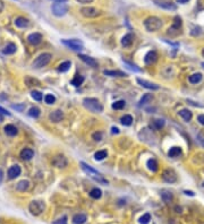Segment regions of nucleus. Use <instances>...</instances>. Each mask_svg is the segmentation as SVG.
Listing matches in <instances>:
<instances>
[{"label":"nucleus","mask_w":204,"mask_h":224,"mask_svg":"<svg viewBox=\"0 0 204 224\" xmlns=\"http://www.w3.org/2000/svg\"><path fill=\"white\" fill-rule=\"evenodd\" d=\"M161 198L166 204H169V203H171L172 199H174V195L171 194V191L167 190V189H163V190H161Z\"/></svg>","instance_id":"6ab92c4d"},{"label":"nucleus","mask_w":204,"mask_h":224,"mask_svg":"<svg viewBox=\"0 0 204 224\" xmlns=\"http://www.w3.org/2000/svg\"><path fill=\"white\" fill-rule=\"evenodd\" d=\"M201 65H202V67H204V62H202Z\"/></svg>","instance_id":"e2e57ef3"},{"label":"nucleus","mask_w":204,"mask_h":224,"mask_svg":"<svg viewBox=\"0 0 204 224\" xmlns=\"http://www.w3.org/2000/svg\"><path fill=\"white\" fill-rule=\"evenodd\" d=\"M112 134H119V129L117 127H112Z\"/></svg>","instance_id":"5fc2aeb1"},{"label":"nucleus","mask_w":204,"mask_h":224,"mask_svg":"<svg viewBox=\"0 0 204 224\" xmlns=\"http://www.w3.org/2000/svg\"><path fill=\"white\" fill-rule=\"evenodd\" d=\"M125 101H122V100H119V101H116L115 103H112V109L115 110H122L125 108Z\"/></svg>","instance_id":"58836bf2"},{"label":"nucleus","mask_w":204,"mask_h":224,"mask_svg":"<svg viewBox=\"0 0 204 224\" xmlns=\"http://www.w3.org/2000/svg\"><path fill=\"white\" fill-rule=\"evenodd\" d=\"M180 27H181V19H180V17L176 16V17H175V19H174V24L171 25V27L168 30V33H169V34H172V35H175V34L178 33V31L180 30Z\"/></svg>","instance_id":"f8f14e48"},{"label":"nucleus","mask_w":204,"mask_h":224,"mask_svg":"<svg viewBox=\"0 0 204 224\" xmlns=\"http://www.w3.org/2000/svg\"><path fill=\"white\" fill-rule=\"evenodd\" d=\"M189 0H177V2L178 3H186V2H188Z\"/></svg>","instance_id":"4d7b16f0"},{"label":"nucleus","mask_w":204,"mask_h":224,"mask_svg":"<svg viewBox=\"0 0 204 224\" xmlns=\"http://www.w3.org/2000/svg\"><path fill=\"white\" fill-rule=\"evenodd\" d=\"M0 113H1V114H3V115H10L9 112L7 111L6 109H3V108H1V106H0Z\"/></svg>","instance_id":"3c124183"},{"label":"nucleus","mask_w":204,"mask_h":224,"mask_svg":"<svg viewBox=\"0 0 204 224\" xmlns=\"http://www.w3.org/2000/svg\"><path fill=\"white\" fill-rule=\"evenodd\" d=\"M2 179H3V173L2 171L0 170V185H1V182H2Z\"/></svg>","instance_id":"6e6d98bb"},{"label":"nucleus","mask_w":204,"mask_h":224,"mask_svg":"<svg viewBox=\"0 0 204 224\" xmlns=\"http://www.w3.org/2000/svg\"><path fill=\"white\" fill-rule=\"evenodd\" d=\"M124 63H125V66L127 67L128 69L133 70V71H136V73H142V69L141 68H138L136 65H133V63L128 62V61H125V60H124Z\"/></svg>","instance_id":"ea45409f"},{"label":"nucleus","mask_w":204,"mask_h":224,"mask_svg":"<svg viewBox=\"0 0 204 224\" xmlns=\"http://www.w3.org/2000/svg\"><path fill=\"white\" fill-rule=\"evenodd\" d=\"M81 13L83 16L87 17V18H94L100 15V10H98L94 7H83L81 9Z\"/></svg>","instance_id":"6e6552de"},{"label":"nucleus","mask_w":204,"mask_h":224,"mask_svg":"<svg viewBox=\"0 0 204 224\" xmlns=\"http://www.w3.org/2000/svg\"><path fill=\"white\" fill-rule=\"evenodd\" d=\"M158 60V54L154 51H150V52L146 53V56L144 58V62L146 65H151V63H154L155 61Z\"/></svg>","instance_id":"dca6fc26"},{"label":"nucleus","mask_w":204,"mask_h":224,"mask_svg":"<svg viewBox=\"0 0 204 224\" xmlns=\"http://www.w3.org/2000/svg\"><path fill=\"white\" fill-rule=\"evenodd\" d=\"M90 196L92 198H94V199H100L102 196L101 189H99V188H94V189H92V190L90 191Z\"/></svg>","instance_id":"e433bc0d"},{"label":"nucleus","mask_w":204,"mask_h":224,"mask_svg":"<svg viewBox=\"0 0 204 224\" xmlns=\"http://www.w3.org/2000/svg\"><path fill=\"white\" fill-rule=\"evenodd\" d=\"M20 172H22V170H20V165H13L8 170V177H9V179H15L20 174Z\"/></svg>","instance_id":"2eb2a0df"},{"label":"nucleus","mask_w":204,"mask_h":224,"mask_svg":"<svg viewBox=\"0 0 204 224\" xmlns=\"http://www.w3.org/2000/svg\"><path fill=\"white\" fill-rule=\"evenodd\" d=\"M178 114L180 115L181 118L184 119L185 121L186 122H189L192 120V117H193V115H192V112L189 111V110L188 109H181L180 111L178 112Z\"/></svg>","instance_id":"b1692460"},{"label":"nucleus","mask_w":204,"mask_h":224,"mask_svg":"<svg viewBox=\"0 0 204 224\" xmlns=\"http://www.w3.org/2000/svg\"><path fill=\"white\" fill-rule=\"evenodd\" d=\"M68 164V160L64 155H56L52 158V165L56 168H66Z\"/></svg>","instance_id":"1a4fd4ad"},{"label":"nucleus","mask_w":204,"mask_h":224,"mask_svg":"<svg viewBox=\"0 0 204 224\" xmlns=\"http://www.w3.org/2000/svg\"><path fill=\"white\" fill-rule=\"evenodd\" d=\"M197 121L201 123L202 126H204V114H200L197 117Z\"/></svg>","instance_id":"8fccbe9b"},{"label":"nucleus","mask_w":204,"mask_h":224,"mask_svg":"<svg viewBox=\"0 0 204 224\" xmlns=\"http://www.w3.org/2000/svg\"><path fill=\"white\" fill-rule=\"evenodd\" d=\"M70 66H72V62H70V61H65V62H63L61 65H59L58 71H60V73H66L67 70L70 68Z\"/></svg>","instance_id":"4c0bfd02"},{"label":"nucleus","mask_w":204,"mask_h":224,"mask_svg":"<svg viewBox=\"0 0 204 224\" xmlns=\"http://www.w3.org/2000/svg\"><path fill=\"white\" fill-rule=\"evenodd\" d=\"M83 104L89 111L93 112V113H100L103 111V106L100 103L98 99H93V97H85L83 100Z\"/></svg>","instance_id":"f03ea898"},{"label":"nucleus","mask_w":204,"mask_h":224,"mask_svg":"<svg viewBox=\"0 0 204 224\" xmlns=\"http://www.w3.org/2000/svg\"><path fill=\"white\" fill-rule=\"evenodd\" d=\"M133 40H134V37H133L132 34H126L125 37H122V46H125V48L131 46L132 45V43H133Z\"/></svg>","instance_id":"a878e982"},{"label":"nucleus","mask_w":204,"mask_h":224,"mask_svg":"<svg viewBox=\"0 0 204 224\" xmlns=\"http://www.w3.org/2000/svg\"><path fill=\"white\" fill-rule=\"evenodd\" d=\"M31 94H32V97H33L35 101H41V100H42V94L40 92H38V91H33Z\"/></svg>","instance_id":"a18cd8bd"},{"label":"nucleus","mask_w":204,"mask_h":224,"mask_svg":"<svg viewBox=\"0 0 204 224\" xmlns=\"http://www.w3.org/2000/svg\"><path fill=\"white\" fill-rule=\"evenodd\" d=\"M184 194H186L187 196H192V197H194V196H195L194 192H193V191H191V190H184Z\"/></svg>","instance_id":"603ef678"},{"label":"nucleus","mask_w":204,"mask_h":224,"mask_svg":"<svg viewBox=\"0 0 204 224\" xmlns=\"http://www.w3.org/2000/svg\"><path fill=\"white\" fill-rule=\"evenodd\" d=\"M144 26L149 32H155L162 27V20L158 17L151 16L144 20Z\"/></svg>","instance_id":"7ed1b4c3"},{"label":"nucleus","mask_w":204,"mask_h":224,"mask_svg":"<svg viewBox=\"0 0 204 224\" xmlns=\"http://www.w3.org/2000/svg\"><path fill=\"white\" fill-rule=\"evenodd\" d=\"M79 165H81V168H82L83 171L85 172L90 178H92L94 181L99 182V183H102V185H108V181L104 179V177H103L100 172H98L96 170H94L92 166H90L89 164H86L85 162H81Z\"/></svg>","instance_id":"f257e3e1"},{"label":"nucleus","mask_w":204,"mask_h":224,"mask_svg":"<svg viewBox=\"0 0 204 224\" xmlns=\"http://www.w3.org/2000/svg\"><path fill=\"white\" fill-rule=\"evenodd\" d=\"M137 83L140 84L141 86L145 87V88L148 89H151V91H157V89L160 88V86L158 84H154V83H151V82H148V80H145V79H142V78H137L136 79Z\"/></svg>","instance_id":"9b49d317"},{"label":"nucleus","mask_w":204,"mask_h":224,"mask_svg":"<svg viewBox=\"0 0 204 224\" xmlns=\"http://www.w3.org/2000/svg\"><path fill=\"white\" fill-rule=\"evenodd\" d=\"M15 25L17 27H20V28H25V27L30 25V22L25 17H17L16 19H15Z\"/></svg>","instance_id":"aec40b11"},{"label":"nucleus","mask_w":204,"mask_h":224,"mask_svg":"<svg viewBox=\"0 0 204 224\" xmlns=\"http://www.w3.org/2000/svg\"><path fill=\"white\" fill-rule=\"evenodd\" d=\"M64 118V113L60 110H56V111L51 112L49 114V119L52 122H59L61 121V119Z\"/></svg>","instance_id":"f3484780"},{"label":"nucleus","mask_w":204,"mask_h":224,"mask_svg":"<svg viewBox=\"0 0 204 224\" xmlns=\"http://www.w3.org/2000/svg\"><path fill=\"white\" fill-rule=\"evenodd\" d=\"M93 138H94V140L99 142V140L102 139V134L101 132H95V134H93Z\"/></svg>","instance_id":"09e8293b"},{"label":"nucleus","mask_w":204,"mask_h":224,"mask_svg":"<svg viewBox=\"0 0 204 224\" xmlns=\"http://www.w3.org/2000/svg\"><path fill=\"white\" fill-rule=\"evenodd\" d=\"M56 2H65V1H67V0H55Z\"/></svg>","instance_id":"bf43d9fd"},{"label":"nucleus","mask_w":204,"mask_h":224,"mask_svg":"<svg viewBox=\"0 0 204 224\" xmlns=\"http://www.w3.org/2000/svg\"><path fill=\"white\" fill-rule=\"evenodd\" d=\"M146 165H148V168H149V170H150V171H152V172H157V171H158L159 165H158V163H157V161H155V160H153V158H150V160L148 161V163H146Z\"/></svg>","instance_id":"c756f323"},{"label":"nucleus","mask_w":204,"mask_h":224,"mask_svg":"<svg viewBox=\"0 0 204 224\" xmlns=\"http://www.w3.org/2000/svg\"><path fill=\"white\" fill-rule=\"evenodd\" d=\"M29 115L32 118H38L40 115V110L38 108H31L30 111H29Z\"/></svg>","instance_id":"37998d69"},{"label":"nucleus","mask_w":204,"mask_h":224,"mask_svg":"<svg viewBox=\"0 0 204 224\" xmlns=\"http://www.w3.org/2000/svg\"><path fill=\"white\" fill-rule=\"evenodd\" d=\"M52 59V54L49 52H44V53H41L39 57H36L35 60L33 61V67L36 68V69H40V68H43V67H46L48 63L51 61Z\"/></svg>","instance_id":"20e7f679"},{"label":"nucleus","mask_w":204,"mask_h":224,"mask_svg":"<svg viewBox=\"0 0 204 224\" xmlns=\"http://www.w3.org/2000/svg\"><path fill=\"white\" fill-rule=\"evenodd\" d=\"M27 41H29V43L32 44V45H38V44L41 43V41H42V35L40 33H32L27 37Z\"/></svg>","instance_id":"4468645a"},{"label":"nucleus","mask_w":204,"mask_h":224,"mask_svg":"<svg viewBox=\"0 0 204 224\" xmlns=\"http://www.w3.org/2000/svg\"><path fill=\"white\" fill-rule=\"evenodd\" d=\"M5 132H6V135L13 137V136L17 135V128L13 125H7L5 127Z\"/></svg>","instance_id":"bb28decb"},{"label":"nucleus","mask_w":204,"mask_h":224,"mask_svg":"<svg viewBox=\"0 0 204 224\" xmlns=\"http://www.w3.org/2000/svg\"><path fill=\"white\" fill-rule=\"evenodd\" d=\"M103 74L110 77H126L127 74L122 71V70H104Z\"/></svg>","instance_id":"412c9836"},{"label":"nucleus","mask_w":204,"mask_h":224,"mask_svg":"<svg viewBox=\"0 0 204 224\" xmlns=\"http://www.w3.org/2000/svg\"><path fill=\"white\" fill-rule=\"evenodd\" d=\"M202 74L201 73H196V74H193V75L189 76V83H192V84H198V83L202 80Z\"/></svg>","instance_id":"72a5a7b5"},{"label":"nucleus","mask_w":204,"mask_h":224,"mask_svg":"<svg viewBox=\"0 0 204 224\" xmlns=\"http://www.w3.org/2000/svg\"><path fill=\"white\" fill-rule=\"evenodd\" d=\"M154 2L158 5L159 7H161V8H166V9H171V10H175L176 9V6H175L174 3L170 2V1H163V0H154Z\"/></svg>","instance_id":"a211bd4d"},{"label":"nucleus","mask_w":204,"mask_h":224,"mask_svg":"<svg viewBox=\"0 0 204 224\" xmlns=\"http://www.w3.org/2000/svg\"><path fill=\"white\" fill-rule=\"evenodd\" d=\"M16 45L14 43H8L5 48H3V53L5 54H13V53L16 52Z\"/></svg>","instance_id":"cd10ccee"},{"label":"nucleus","mask_w":204,"mask_h":224,"mask_svg":"<svg viewBox=\"0 0 204 224\" xmlns=\"http://www.w3.org/2000/svg\"><path fill=\"white\" fill-rule=\"evenodd\" d=\"M83 82H84V77L81 75H75V77L72 79V82H70V84L72 85H74L75 87H78V86H81L83 84Z\"/></svg>","instance_id":"2f4dec72"},{"label":"nucleus","mask_w":204,"mask_h":224,"mask_svg":"<svg viewBox=\"0 0 204 224\" xmlns=\"http://www.w3.org/2000/svg\"><path fill=\"white\" fill-rule=\"evenodd\" d=\"M44 208H46V205L41 200H33L31 201L30 205H29V211L34 216H38V215L41 214L44 211Z\"/></svg>","instance_id":"39448f33"},{"label":"nucleus","mask_w":204,"mask_h":224,"mask_svg":"<svg viewBox=\"0 0 204 224\" xmlns=\"http://www.w3.org/2000/svg\"><path fill=\"white\" fill-rule=\"evenodd\" d=\"M20 156L23 158V160H25V161H30L31 158L34 156V152L31 149H24L23 151L20 152Z\"/></svg>","instance_id":"4be33fe9"},{"label":"nucleus","mask_w":204,"mask_h":224,"mask_svg":"<svg viewBox=\"0 0 204 224\" xmlns=\"http://www.w3.org/2000/svg\"><path fill=\"white\" fill-rule=\"evenodd\" d=\"M2 9H3V2L0 0V11H2Z\"/></svg>","instance_id":"13d9d810"},{"label":"nucleus","mask_w":204,"mask_h":224,"mask_svg":"<svg viewBox=\"0 0 204 224\" xmlns=\"http://www.w3.org/2000/svg\"><path fill=\"white\" fill-rule=\"evenodd\" d=\"M120 122H122L124 126H131L133 123V117L129 114H125L124 117H122Z\"/></svg>","instance_id":"c9c22d12"},{"label":"nucleus","mask_w":204,"mask_h":224,"mask_svg":"<svg viewBox=\"0 0 204 224\" xmlns=\"http://www.w3.org/2000/svg\"><path fill=\"white\" fill-rule=\"evenodd\" d=\"M162 179H163L166 182H168V183H174V182H176V180H177V174H176V172H175L174 170L167 169V170H165L163 173H162Z\"/></svg>","instance_id":"9d476101"},{"label":"nucleus","mask_w":204,"mask_h":224,"mask_svg":"<svg viewBox=\"0 0 204 224\" xmlns=\"http://www.w3.org/2000/svg\"><path fill=\"white\" fill-rule=\"evenodd\" d=\"M11 108L18 112H23L24 110H25V104H24V103H20V104H13Z\"/></svg>","instance_id":"c03bdc74"},{"label":"nucleus","mask_w":204,"mask_h":224,"mask_svg":"<svg viewBox=\"0 0 204 224\" xmlns=\"http://www.w3.org/2000/svg\"><path fill=\"white\" fill-rule=\"evenodd\" d=\"M202 56H203V57H204V49H203V50H202Z\"/></svg>","instance_id":"680f3d73"},{"label":"nucleus","mask_w":204,"mask_h":224,"mask_svg":"<svg viewBox=\"0 0 204 224\" xmlns=\"http://www.w3.org/2000/svg\"><path fill=\"white\" fill-rule=\"evenodd\" d=\"M87 221V216L85 214H76L73 218V223L74 224H85Z\"/></svg>","instance_id":"5701e85b"},{"label":"nucleus","mask_w":204,"mask_h":224,"mask_svg":"<svg viewBox=\"0 0 204 224\" xmlns=\"http://www.w3.org/2000/svg\"><path fill=\"white\" fill-rule=\"evenodd\" d=\"M25 84H26L29 87H33V86H40L41 85V83H40L38 79L33 78V77H30V76L25 77Z\"/></svg>","instance_id":"393cba45"},{"label":"nucleus","mask_w":204,"mask_h":224,"mask_svg":"<svg viewBox=\"0 0 204 224\" xmlns=\"http://www.w3.org/2000/svg\"><path fill=\"white\" fill-rule=\"evenodd\" d=\"M163 126H165V121H163V120L158 119V120H155L154 121V128L155 129H161Z\"/></svg>","instance_id":"49530a36"},{"label":"nucleus","mask_w":204,"mask_h":224,"mask_svg":"<svg viewBox=\"0 0 204 224\" xmlns=\"http://www.w3.org/2000/svg\"><path fill=\"white\" fill-rule=\"evenodd\" d=\"M150 221H151V215L150 214H144L143 216H141V218H138L140 224H149Z\"/></svg>","instance_id":"a19ab883"},{"label":"nucleus","mask_w":204,"mask_h":224,"mask_svg":"<svg viewBox=\"0 0 204 224\" xmlns=\"http://www.w3.org/2000/svg\"><path fill=\"white\" fill-rule=\"evenodd\" d=\"M202 144H203V146H204V140H202Z\"/></svg>","instance_id":"0e129e2a"},{"label":"nucleus","mask_w":204,"mask_h":224,"mask_svg":"<svg viewBox=\"0 0 204 224\" xmlns=\"http://www.w3.org/2000/svg\"><path fill=\"white\" fill-rule=\"evenodd\" d=\"M2 115H3V114H1V113H0V122H1V121L3 120V117H2Z\"/></svg>","instance_id":"052dcab7"},{"label":"nucleus","mask_w":204,"mask_h":224,"mask_svg":"<svg viewBox=\"0 0 204 224\" xmlns=\"http://www.w3.org/2000/svg\"><path fill=\"white\" fill-rule=\"evenodd\" d=\"M44 102L47 104H53V103L56 102V97L52 94H48V95L44 96Z\"/></svg>","instance_id":"79ce46f5"},{"label":"nucleus","mask_w":204,"mask_h":224,"mask_svg":"<svg viewBox=\"0 0 204 224\" xmlns=\"http://www.w3.org/2000/svg\"><path fill=\"white\" fill-rule=\"evenodd\" d=\"M77 1L81 3H90V2H92L93 0H77Z\"/></svg>","instance_id":"864d4df0"},{"label":"nucleus","mask_w":204,"mask_h":224,"mask_svg":"<svg viewBox=\"0 0 204 224\" xmlns=\"http://www.w3.org/2000/svg\"><path fill=\"white\" fill-rule=\"evenodd\" d=\"M78 58L82 61L86 63V65H89L90 67H93V68H96L98 67V62H96V60L94 58H91L89 56H85V54H78Z\"/></svg>","instance_id":"ddd939ff"},{"label":"nucleus","mask_w":204,"mask_h":224,"mask_svg":"<svg viewBox=\"0 0 204 224\" xmlns=\"http://www.w3.org/2000/svg\"><path fill=\"white\" fill-rule=\"evenodd\" d=\"M181 154V149L180 147H177V146H175V147H171L168 152V156L169 157H177L179 155Z\"/></svg>","instance_id":"c85d7f7f"},{"label":"nucleus","mask_w":204,"mask_h":224,"mask_svg":"<svg viewBox=\"0 0 204 224\" xmlns=\"http://www.w3.org/2000/svg\"><path fill=\"white\" fill-rule=\"evenodd\" d=\"M152 100H153V95H152V94H144V95H143V97L140 100L138 106H145V104H148V103L151 102Z\"/></svg>","instance_id":"473e14b6"},{"label":"nucleus","mask_w":204,"mask_h":224,"mask_svg":"<svg viewBox=\"0 0 204 224\" xmlns=\"http://www.w3.org/2000/svg\"><path fill=\"white\" fill-rule=\"evenodd\" d=\"M63 44L69 48V49L74 50V51H81V50L84 49V44H83L82 41H79L77 39H73V40H61Z\"/></svg>","instance_id":"423d86ee"},{"label":"nucleus","mask_w":204,"mask_h":224,"mask_svg":"<svg viewBox=\"0 0 204 224\" xmlns=\"http://www.w3.org/2000/svg\"><path fill=\"white\" fill-rule=\"evenodd\" d=\"M107 156H108V152L105 151V149L98 151L95 154H94V158H95L96 161H102V160H104Z\"/></svg>","instance_id":"f704fd0d"},{"label":"nucleus","mask_w":204,"mask_h":224,"mask_svg":"<svg viewBox=\"0 0 204 224\" xmlns=\"http://www.w3.org/2000/svg\"><path fill=\"white\" fill-rule=\"evenodd\" d=\"M68 11V7L66 3L64 2H56L52 5V13L58 17L65 16L66 13Z\"/></svg>","instance_id":"0eeeda50"},{"label":"nucleus","mask_w":204,"mask_h":224,"mask_svg":"<svg viewBox=\"0 0 204 224\" xmlns=\"http://www.w3.org/2000/svg\"><path fill=\"white\" fill-rule=\"evenodd\" d=\"M29 187H30V182L27 181V180H22V181H20L17 183L16 189L18 191H25L29 189Z\"/></svg>","instance_id":"7c9ffc66"},{"label":"nucleus","mask_w":204,"mask_h":224,"mask_svg":"<svg viewBox=\"0 0 204 224\" xmlns=\"http://www.w3.org/2000/svg\"><path fill=\"white\" fill-rule=\"evenodd\" d=\"M52 224H67V216H65L64 215L63 218H58V220H56V221L53 222Z\"/></svg>","instance_id":"de8ad7c7"}]
</instances>
